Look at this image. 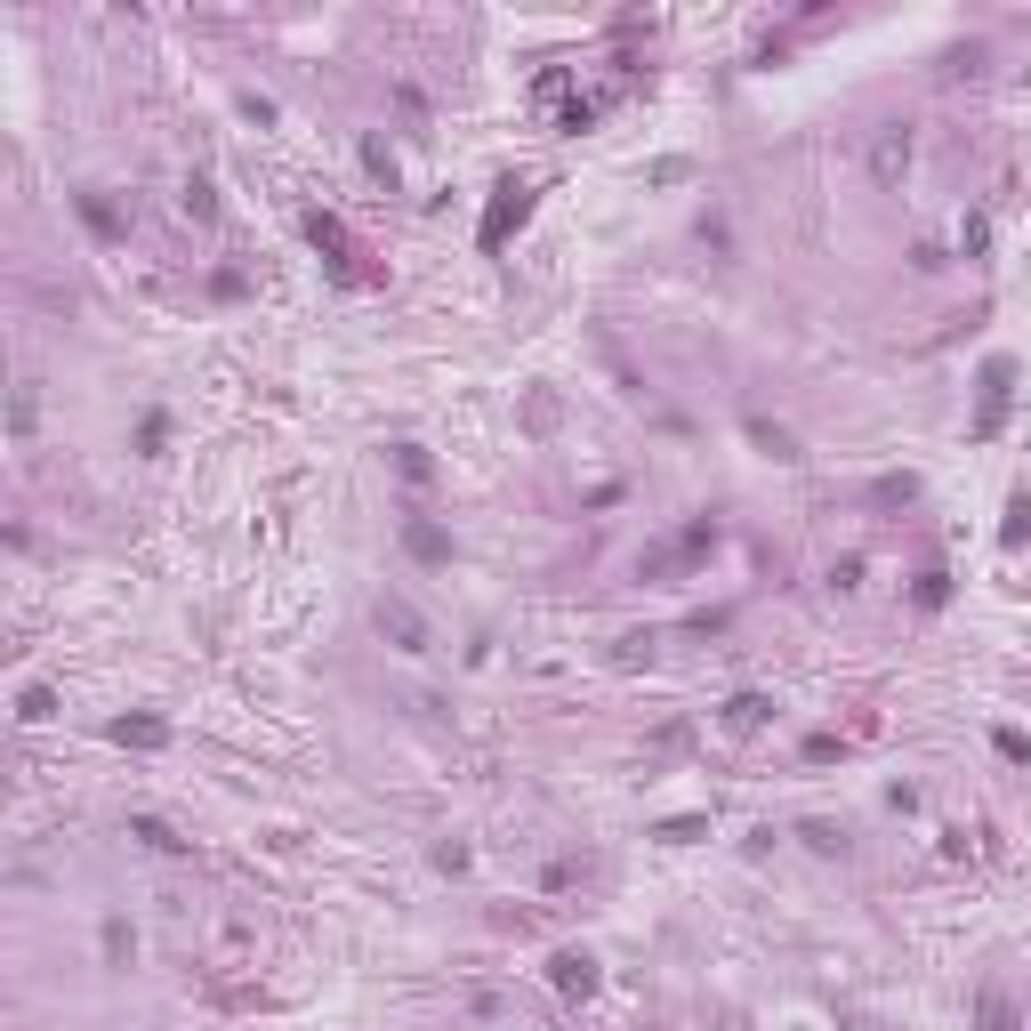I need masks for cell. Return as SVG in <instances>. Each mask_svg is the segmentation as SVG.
<instances>
[{"instance_id": "15", "label": "cell", "mask_w": 1031, "mask_h": 1031, "mask_svg": "<svg viewBox=\"0 0 1031 1031\" xmlns=\"http://www.w3.org/2000/svg\"><path fill=\"white\" fill-rule=\"evenodd\" d=\"M363 170H371V178H387V185H396V154H387V146H379V137H371V146H363Z\"/></svg>"}, {"instance_id": "6", "label": "cell", "mask_w": 1031, "mask_h": 1031, "mask_svg": "<svg viewBox=\"0 0 1031 1031\" xmlns=\"http://www.w3.org/2000/svg\"><path fill=\"white\" fill-rule=\"evenodd\" d=\"M548 975H556V992H565V999H589V992H596V959H589V951H556Z\"/></svg>"}, {"instance_id": "8", "label": "cell", "mask_w": 1031, "mask_h": 1031, "mask_svg": "<svg viewBox=\"0 0 1031 1031\" xmlns=\"http://www.w3.org/2000/svg\"><path fill=\"white\" fill-rule=\"evenodd\" d=\"M130 838H137V847H154V854H185V838L161 814H130Z\"/></svg>"}, {"instance_id": "10", "label": "cell", "mask_w": 1031, "mask_h": 1031, "mask_svg": "<svg viewBox=\"0 0 1031 1031\" xmlns=\"http://www.w3.org/2000/svg\"><path fill=\"white\" fill-rule=\"evenodd\" d=\"M871 170H878V178H902V170H911V137L886 130V137H878V154H871Z\"/></svg>"}, {"instance_id": "7", "label": "cell", "mask_w": 1031, "mask_h": 1031, "mask_svg": "<svg viewBox=\"0 0 1031 1031\" xmlns=\"http://www.w3.org/2000/svg\"><path fill=\"white\" fill-rule=\"evenodd\" d=\"M766 717H774V701H766V693H733V701H726V733H757Z\"/></svg>"}, {"instance_id": "14", "label": "cell", "mask_w": 1031, "mask_h": 1031, "mask_svg": "<svg viewBox=\"0 0 1031 1031\" xmlns=\"http://www.w3.org/2000/svg\"><path fill=\"white\" fill-rule=\"evenodd\" d=\"M750 436H757V444H766V460H798V444H790V436H781V427H766V420H757V427H750Z\"/></svg>"}, {"instance_id": "16", "label": "cell", "mask_w": 1031, "mask_h": 1031, "mask_svg": "<svg viewBox=\"0 0 1031 1031\" xmlns=\"http://www.w3.org/2000/svg\"><path fill=\"white\" fill-rule=\"evenodd\" d=\"M1023 541H1031V500L1007 508V548H1023Z\"/></svg>"}, {"instance_id": "17", "label": "cell", "mask_w": 1031, "mask_h": 1031, "mask_svg": "<svg viewBox=\"0 0 1031 1031\" xmlns=\"http://www.w3.org/2000/svg\"><path fill=\"white\" fill-rule=\"evenodd\" d=\"M943 596H951V581H943V572H926V581H919V612H935Z\"/></svg>"}, {"instance_id": "13", "label": "cell", "mask_w": 1031, "mask_h": 1031, "mask_svg": "<svg viewBox=\"0 0 1031 1031\" xmlns=\"http://www.w3.org/2000/svg\"><path fill=\"white\" fill-rule=\"evenodd\" d=\"M16 717H25V726H40V717H57V693H49V686H25V709H16Z\"/></svg>"}, {"instance_id": "3", "label": "cell", "mask_w": 1031, "mask_h": 1031, "mask_svg": "<svg viewBox=\"0 0 1031 1031\" xmlns=\"http://www.w3.org/2000/svg\"><path fill=\"white\" fill-rule=\"evenodd\" d=\"M709 548H717V524L701 516V524H686L669 548H653V556H645V572H677V565H693V556H709Z\"/></svg>"}, {"instance_id": "4", "label": "cell", "mask_w": 1031, "mask_h": 1031, "mask_svg": "<svg viewBox=\"0 0 1031 1031\" xmlns=\"http://www.w3.org/2000/svg\"><path fill=\"white\" fill-rule=\"evenodd\" d=\"M1007 396H1016V363H992V371H983V411H975V436H999Z\"/></svg>"}, {"instance_id": "2", "label": "cell", "mask_w": 1031, "mask_h": 1031, "mask_svg": "<svg viewBox=\"0 0 1031 1031\" xmlns=\"http://www.w3.org/2000/svg\"><path fill=\"white\" fill-rule=\"evenodd\" d=\"M524 210H532V185H500V194H492V210H484V251H500L508 242V226H524Z\"/></svg>"}, {"instance_id": "9", "label": "cell", "mask_w": 1031, "mask_h": 1031, "mask_svg": "<svg viewBox=\"0 0 1031 1031\" xmlns=\"http://www.w3.org/2000/svg\"><path fill=\"white\" fill-rule=\"evenodd\" d=\"M113 741H121V750H161V741H170V726H161V717H121Z\"/></svg>"}, {"instance_id": "18", "label": "cell", "mask_w": 1031, "mask_h": 1031, "mask_svg": "<svg viewBox=\"0 0 1031 1031\" xmlns=\"http://www.w3.org/2000/svg\"><path fill=\"white\" fill-rule=\"evenodd\" d=\"M983 1031H1016V1007H1007V999H983Z\"/></svg>"}, {"instance_id": "11", "label": "cell", "mask_w": 1031, "mask_h": 1031, "mask_svg": "<svg viewBox=\"0 0 1031 1031\" xmlns=\"http://www.w3.org/2000/svg\"><path fill=\"white\" fill-rule=\"evenodd\" d=\"M403 541H411V556H420V565H451V541L436 524H403Z\"/></svg>"}, {"instance_id": "1", "label": "cell", "mask_w": 1031, "mask_h": 1031, "mask_svg": "<svg viewBox=\"0 0 1031 1031\" xmlns=\"http://www.w3.org/2000/svg\"><path fill=\"white\" fill-rule=\"evenodd\" d=\"M306 242L323 251V266H331L339 282H355V291L371 282V266H363V251H355V234H347V226H339L331 210H306Z\"/></svg>"}, {"instance_id": "5", "label": "cell", "mask_w": 1031, "mask_h": 1031, "mask_svg": "<svg viewBox=\"0 0 1031 1031\" xmlns=\"http://www.w3.org/2000/svg\"><path fill=\"white\" fill-rule=\"evenodd\" d=\"M379 629L396 636L403 653H427V621H420V612L403 605V596H379Z\"/></svg>"}, {"instance_id": "12", "label": "cell", "mask_w": 1031, "mask_h": 1031, "mask_svg": "<svg viewBox=\"0 0 1031 1031\" xmlns=\"http://www.w3.org/2000/svg\"><path fill=\"white\" fill-rule=\"evenodd\" d=\"M185 218H218V194H210V178H185Z\"/></svg>"}]
</instances>
